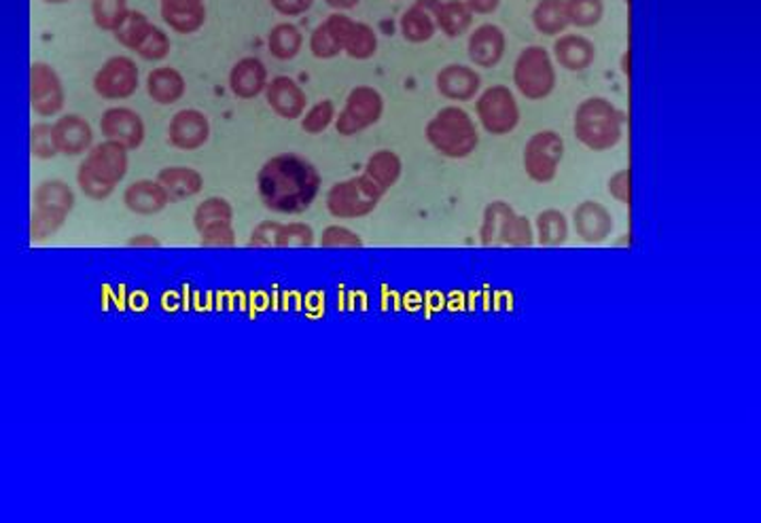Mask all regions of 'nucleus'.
<instances>
[{
    "label": "nucleus",
    "instance_id": "nucleus-25",
    "mask_svg": "<svg viewBox=\"0 0 761 523\" xmlns=\"http://www.w3.org/2000/svg\"><path fill=\"white\" fill-rule=\"evenodd\" d=\"M160 185L166 189L170 204L199 196L204 191V176L192 165H168L158 174Z\"/></svg>",
    "mask_w": 761,
    "mask_h": 523
},
{
    "label": "nucleus",
    "instance_id": "nucleus-5",
    "mask_svg": "<svg viewBox=\"0 0 761 523\" xmlns=\"http://www.w3.org/2000/svg\"><path fill=\"white\" fill-rule=\"evenodd\" d=\"M384 194L364 174L335 183L325 196V208L337 221H355L376 212Z\"/></svg>",
    "mask_w": 761,
    "mask_h": 523
},
{
    "label": "nucleus",
    "instance_id": "nucleus-50",
    "mask_svg": "<svg viewBox=\"0 0 761 523\" xmlns=\"http://www.w3.org/2000/svg\"><path fill=\"white\" fill-rule=\"evenodd\" d=\"M269 4L283 18H299L312 9L314 0H269Z\"/></svg>",
    "mask_w": 761,
    "mask_h": 523
},
{
    "label": "nucleus",
    "instance_id": "nucleus-2",
    "mask_svg": "<svg viewBox=\"0 0 761 523\" xmlns=\"http://www.w3.org/2000/svg\"><path fill=\"white\" fill-rule=\"evenodd\" d=\"M626 113L611 100L592 96L579 102L573 115V133L590 151L602 153L618 147L624 138Z\"/></svg>",
    "mask_w": 761,
    "mask_h": 523
},
{
    "label": "nucleus",
    "instance_id": "nucleus-54",
    "mask_svg": "<svg viewBox=\"0 0 761 523\" xmlns=\"http://www.w3.org/2000/svg\"><path fill=\"white\" fill-rule=\"evenodd\" d=\"M620 70H622V74H624V77H626V79L630 81V74H632V72H630V49H626V51H624V56H622Z\"/></svg>",
    "mask_w": 761,
    "mask_h": 523
},
{
    "label": "nucleus",
    "instance_id": "nucleus-42",
    "mask_svg": "<svg viewBox=\"0 0 761 523\" xmlns=\"http://www.w3.org/2000/svg\"><path fill=\"white\" fill-rule=\"evenodd\" d=\"M31 153L34 160L41 162H49L54 158H58V147H56V138H54V124L47 121H38L33 124L31 128Z\"/></svg>",
    "mask_w": 761,
    "mask_h": 523
},
{
    "label": "nucleus",
    "instance_id": "nucleus-56",
    "mask_svg": "<svg viewBox=\"0 0 761 523\" xmlns=\"http://www.w3.org/2000/svg\"><path fill=\"white\" fill-rule=\"evenodd\" d=\"M624 2H630V0H624Z\"/></svg>",
    "mask_w": 761,
    "mask_h": 523
},
{
    "label": "nucleus",
    "instance_id": "nucleus-28",
    "mask_svg": "<svg viewBox=\"0 0 761 523\" xmlns=\"http://www.w3.org/2000/svg\"><path fill=\"white\" fill-rule=\"evenodd\" d=\"M435 26L448 38H461L473 26V13L464 0H439L433 9Z\"/></svg>",
    "mask_w": 761,
    "mask_h": 523
},
{
    "label": "nucleus",
    "instance_id": "nucleus-52",
    "mask_svg": "<svg viewBox=\"0 0 761 523\" xmlns=\"http://www.w3.org/2000/svg\"><path fill=\"white\" fill-rule=\"evenodd\" d=\"M128 246H132V248H160L162 242H160L155 235L138 233V235H132V237L128 240Z\"/></svg>",
    "mask_w": 761,
    "mask_h": 523
},
{
    "label": "nucleus",
    "instance_id": "nucleus-16",
    "mask_svg": "<svg viewBox=\"0 0 761 523\" xmlns=\"http://www.w3.org/2000/svg\"><path fill=\"white\" fill-rule=\"evenodd\" d=\"M435 88L441 98L450 102H471L482 90V77L473 66H443L435 77Z\"/></svg>",
    "mask_w": 761,
    "mask_h": 523
},
{
    "label": "nucleus",
    "instance_id": "nucleus-41",
    "mask_svg": "<svg viewBox=\"0 0 761 523\" xmlns=\"http://www.w3.org/2000/svg\"><path fill=\"white\" fill-rule=\"evenodd\" d=\"M67 214H60V212L33 208V214H31V237H33V242H45V240L54 237L58 231L67 225Z\"/></svg>",
    "mask_w": 761,
    "mask_h": 523
},
{
    "label": "nucleus",
    "instance_id": "nucleus-20",
    "mask_svg": "<svg viewBox=\"0 0 761 523\" xmlns=\"http://www.w3.org/2000/svg\"><path fill=\"white\" fill-rule=\"evenodd\" d=\"M124 206L138 217H153L166 210L170 206V197L158 178L155 181L140 178V181H134L130 187H126Z\"/></svg>",
    "mask_w": 761,
    "mask_h": 523
},
{
    "label": "nucleus",
    "instance_id": "nucleus-43",
    "mask_svg": "<svg viewBox=\"0 0 761 523\" xmlns=\"http://www.w3.org/2000/svg\"><path fill=\"white\" fill-rule=\"evenodd\" d=\"M321 248H364V237L346 225H330L319 237Z\"/></svg>",
    "mask_w": 761,
    "mask_h": 523
},
{
    "label": "nucleus",
    "instance_id": "nucleus-8",
    "mask_svg": "<svg viewBox=\"0 0 761 523\" xmlns=\"http://www.w3.org/2000/svg\"><path fill=\"white\" fill-rule=\"evenodd\" d=\"M477 121L491 136H507L520 126V106L507 85H491L475 102Z\"/></svg>",
    "mask_w": 761,
    "mask_h": 523
},
{
    "label": "nucleus",
    "instance_id": "nucleus-18",
    "mask_svg": "<svg viewBox=\"0 0 761 523\" xmlns=\"http://www.w3.org/2000/svg\"><path fill=\"white\" fill-rule=\"evenodd\" d=\"M58 153L65 158H81L94 147V130L90 121L77 113L60 115L54 124Z\"/></svg>",
    "mask_w": 761,
    "mask_h": 523
},
{
    "label": "nucleus",
    "instance_id": "nucleus-31",
    "mask_svg": "<svg viewBox=\"0 0 761 523\" xmlns=\"http://www.w3.org/2000/svg\"><path fill=\"white\" fill-rule=\"evenodd\" d=\"M301 49H303V34L291 22L276 24L267 34V51L278 62L296 60L301 54Z\"/></svg>",
    "mask_w": 761,
    "mask_h": 523
},
{
    "label": "nucleus",
    "instance_id": "nucleus-17",
    "mask_svg": "<svg viewBox=\"0 0 761 523\" xmlns=\"http://www.w3.org/2000/svg\"><path fill=\"white\" fill-rule=\"evenodd\" d=\"M507 51V36L497 24H482L469 34L466 56L475 68H497Z\"/></svg>",
    "mask_w": 761,
    "mask_h": 523
},
{
    "label": "nucleus",
    "instance_id": "nucleus-19",
    "mask_svg": "<svg viewBox=\"0 0 761 523\" xmlns=\"http://www.w3.org/2000/svg\"><path fill=\"white\" fill-rule=\"evenodd\" d=\"M160 15L172 33L187 36L204 28L208 11L204 0H160Z\"/></svg>",
    "mask_w": 761,
    "mask_h": 523
},
{
    "label": "nucleus",
    "instance_id": "nucleus-40",
    "mask_svg": "<svg viewBox=\"0 0 761 523\" xmlns=\"http://www.w3.org/2000/svg\"><path fill=\"white\" fill-rule=\"evenodd\" d=\"M316 244V233L308 223H280L276 231L274 248H312Z\"/></svg>",
    "mask_w": 761,
    "mask_h": 523
},
{
    "label": "nucleus",
    "instance_id": "nucleus-38",
    "mask_svg": "<svg viewBox=\"0 0 761 523\" xmlns=\"http://www.w3.org/2000/svg\"><path fill=\"white\" fill-rule=\"evenodd\" d=\"M172 51V40L166 31L153 24V28L140 40V45L134 49V54L145 62H164Z\"/></svg>",
    "mask_w": 761,
    "mask_h": 523
},
{
    "label": "nucleus",
    "instance_id": "nucleus-4",
    "mask_svg": "<svg viewBox=\"0 0 761 523\" xmlns=\"http://www.w3.org/2000/svg\"><path fill=\"white\" fill-rule=\"evenodd\" d=\"M556 65L545 47L530 45L520 51L514 65V85L524 98L530 102L550 98L556 90Z\"/></svg>",
    "mask_w": 761,
    "mask_h": 523
},
{
    "label": "nucleus",
    "instance_id": "nucleus-12",
    "mask_svg": "<svg viewBox=\"0 0 761 523\" xmlns=\"http://www.w3.org/2000/svg\"><path fill=\"white\" fill-rule=\"evenodd\" d=\"M100 131L104 140H115L128 151L142 147L147 138L145 119L130 106H111L100 117Z\"/></svg>",
    "mask_w": 761,
    "mask_h": 523
},
{
    "label": "nucleus",
    "instance_id": "nucleus-21",
    "mask_svg": "<svg viewBox=\"0 0 761 523\" xmlns=\"http://www.w3.org/2000/svg\"><path fill=\"white\" fill-rule=\"evenodd\" d=\"M267 81H269L267 66L255 56H246L238 60L230 70V90L235 98H260L265 92Z\"/></svg>",
    "mask_w": 761,
    "mask_h": 523
},
{
    "label": "nucleus",
    "instance_id": "nucleus-36",
    "mask_svg": "<svg viewBox=\"0 0 761 523\" xmlns=\"http://www.w3.org/2000/svg\"><path fill=\"white\" fill-rule=\"evenodd\" d=\"M335 117H337L335 102L330 98L319 100L316 104L305 108V113L299 117V126L305 133L319 136V133H323V131L332 128Z\"/></svg>",
    "mask_w": 761,
    "mask_h": 523
},
{
    "label": "nucleus",
    "instance_id": "nucleus-39",
    "mask_svg": "<svg viewBox=\"0 0 761 523\" xmlns=\"http://www.w3.org/2000/svg\"><path fill=\"white\" fill-rule=\"evenodd\" d=\"M151 28H153V22L142 11H130L126 22L113 33V36L122 47L134 51Z\"/></svg>",
    "mask_w": 761,
    "mask_h": 523
},
{
    "label": "nucleus",
    "instance_id": "nucleus-55",
    "mask_svg": "<svg viewBox=\"0 0 761 523\" xmlns=\"http://www.w3.org/2000/svg\"><path fill=\"white\" fill-rule=\"evenodd\" d=\"M47 4H67V2H72V0H43Z\"/></svg>",
    "mask_w": 761,
    "mask_h": 523
},
{
    "label": "nucleus",
    "instance_id": "nucleus-44",
    "mask_svg": "<svg viewBox=\"0 0 761 523\" xmlns=\"http://www.w3.org/2000/svg\"><path fill=\"white\" fill-rule=\"evenodd\" d=\"M77 185H79L81 194L88 197V199H92V201H104V199L113 196L115 189H117V187L100 181L99 176L92 174L83 162L79 164V170H77Z\"/></svg>",
    "mask_w": 761,
    "mask_h": 523
},
{
    "label": "nucleus",
    "instance_id": "nucleus-47",
    "mask_svg": "<svg viewBox=\"0 0 761 523\" xmlns=\"http://www.w3.org/2000/svg\"><path fill=\"white\" fill-rule=\"evenodd\" d=\"M532 244H534V228H532L529 217L516 214V219L511 221L509 231H507L505 246H511V248H529Z\"/></svg>",
    "mask_w": 761,
    "mask_h": 523
},
{
    "label": "nucleus",
    "instance_id": "nucleus-3",
    "mask_svg": "<svg viewBox=\"0 0 761 523\" xmlns=\"http://www.w3.org/2000/svg\"><path fill=\"white\" fill-rule=\"evenodd\" d=\"M425 138L446 160H466L480 147V131L471 115L461 106H443L425 128Z\"/></svg>",
    "mask_w": 761,
    "mask_h": 523
},
{
    "label": "nucleus",
    "instance_id": "nucleus-32",
    "mask_svg": "<svg viewBox=\"0 0 761 523\" xmlns=\"http://www.w3.org/2000/svg\"><path fill=\"white\" fill-rule=\"evenodd\" d=\"M532 228H534V242L545 248H558L568 240V219L556 208H547L539 212Z\"/></svg>",
    "mask_w": 761,
    "mask_h": 523
},
{
    "label": "nucleus",
    "instance_id": "nucleus-9",
    "mask_svg": "<svg viewBox=\"0 0 761 523\" xmlns=\"http://www.w3.org/2000/svg\"><path fill=\"white\" fill-rule=\"evenodd\" d=\"M94 92L106 102L132 98L140 88V70L130 56H113L100 66L92 81Z\"/></svg>",
    "mask_w": 761,
    "mask_h": 523
},
{
    "label": "nucleus",
    "instance_id": "nucleus-26",
    "mask_svg": "<svg viewBox=\"0 0 761 523\" xmlns=\"http://www.w3.org/2000/svg\"><path fill=\"white\" fill-rule=\"evenodd\" d=\"M361 174L387 196L403 176V160L393 149H380L367 158Z\"/></svg>",
    "mask_w": 761,
    "mask_h": 523
},
{
    "label": "nucleus",
    "instance_id": "nucleus-14",
    "mask_svg": "<svg viewBox=\"0 0 761 523\" xmlns=\"http://www.w3.org/2000/svg\"><path fill=\"white\" fill-rule=\"evenodd\" d=\"M264 96L272 113L278 115L280 119H287V121L299 119L308 106V96H305L303 88L296 79L285 77V74L267 81Z\"/></svg>",
    "mask_w": 761,
    "mask_h": 523
},
{
    "label": "nucleus",
    "instance_id": "nucleus-27",
    "mask_svg": "<svg viewBox=\"0 0 761 523\" xmlns=\"http://www.w3.org/2000/svg\"><path fill=\"white\" fill-rule=\"evenodd\" d=\"M516 214H518V212H516L507 201H503V199L491 201V204L484 208V214H482L480 244L486 246V248L505 246L507 231H509L511 221L516 219Z\"/></svg>",
    "mask_w": 761,
    "mask_h": 523
},
{
    "label": "nucleus",
    "instance_id": "nucleus-30",
    "mask_svg": "<svg viewBox=\"0 0 761 523\" xmlns=\"http://www.w3.org/2000/svg\"><path fill=\"white\" fill-rule=\"evenodd\" d=\"M532 26L543 36H561L568 31V13L566 0H539L532 9Z\"/></svg>",
    "mask_w": 761,
    "mask_h": 523
},
{
    "label": "nucleus",
    "instance_id": "nucleus-23",
    "mask_svg": "<svg viewBox=\"0 0 761 523\" xmlns=\"http://www.w3.org/2000/svg\"><path fill=\"white\" fill-rule=\"evenodd\" d=\"M147 94L160 106H172L185 98L187 94V79L185 74L174 66H158L147 74L145 81Z\"/></svg>",
    "mask_w": 761,
    "mask_h": 523
},
{
    "label": "nucleus",
    "instance_id": "nucleus-13",
    "mask_svg": "<svg viewBox=\"0 0 761 523\" xmlns=\"http://www.w3.org/2000/svg\"><path fill=\"white\" fill-rule=\"evenodd\" d=\"M83 164L88 165V170L96 174L100 181L117 187L128 174L130 151L115 140H102L85 153Z\"/></svg>",
    "mask_w": 761,
    "mask_h": 523
},
{
    "label": "nucleus",
    "instance_id": "nucleus-34",
    "mask_svg": "<svg viewBox=\"0 0 761 523\" xmlns=\"http://www.w3.org/2000/svg\"><path fill=\"white\" fill-rule=\"evenodd\" d=\"M128 0H92V20L99 31L115 33L130 15Z\"/></svg>",
    "mask_w": 761,
    "mask_h": 523
},
{
    "label": "nucleus",
    "instance_id": "nucleus-11",
    "mask_svg": "<svg viewBox=\"0 0 761 523\" xmlns=\"http://www.w3.org/2000/svg\"><path fill=\"white\" fill-rule=\"evenodd\" d=\"M210 119L198 108H183L172 115L168 124V142L170 147L192 153L199 151L210 140Z\"/></svg>",
    "mask_w": 761,
    "mask_h": 523
},
{
    "label": "nucleus",
    "instance_id": "nucleus-15",
    "mask_svg": "<svg viewBox=\"0 0 761 523\" xmlns=\"http://www.w3.org/2000/svg\"><path fill=\"white\" fill-rule=\"evenodd\" d=\"M573 228L586 244L596 246L611 237L615 223H613V214L609 212L604 204L586 199L573 210Z\"/></svg>",
    "mask_w": 761,
    "mask_h": 523
},
{
    "label": "nucleus",
    "instance_id": "nucleus-6",
    "mask_svg": "<svg viewBox=\"0 0 761 523\" xmlns=\"http://www.w3.org/2000/svg\"><path fill=\"white\" fill-rule=\"evenodd\" d=\"M564 138L554 130L532 133L522 151V165L532 183L550 185L556 181L564 160Z\"/></svg>",
    "mask_w": 761,
    "mask_h": 523
},
{
    "label": "nucleus",
    "instance_id": "nucleus-51",
    "mask_svg": "<svg viewBox=\"0 0 761 523\" xmlns=\"http://www.w3.org/2000/svg\"><path fill=\"white\" fill-rule=\"evenodd\" d=\"M473 15H491L500 7V0H464Z\"/></svg>",
    "mask_w": 761,
    "mask_h": 523
},
{
    "label": "nucleus",
    "instance_id": "nucleus-33",
    "mask_svg": "<svg viewBox=\"0 0 761 523\" xmlns=\"http://www.w3.org/2000/svg\"><path fill=\"white\" fill-rule=\"evenodd\" d=\"M233 206L226 197H206L194 210V228L196 231L208 230L219 223H233Z\"/></svg>",
    "mask_w": 761,
    "mask_h": 523
},
{
    "label": "nucleus",
    "instance_id": "nucleus-35",
    "mask_svg": "<svg viewBox=\"0 0 761 523\" xmlns=\"http://www.w3.org/2000/svg\"><path fill=\"white\" fill-rule=\"evenodd\" d=\"M344 54L357 62L371 60L378 54V33L365 22H355L350 36L344 45Z\"/></svg>",
    "mask_w": 761,
    "mask_h": 523
},
{
    "label": "nucleus",
    "instance_id": "nucleus-7",
    "mask_svg": "<svg viewBox=\"0 0 761 523\" xmlns=\"http://www.w3.org/2000/svg\"><path fill=\"white\" fill-rule=\"evenodd\" d=\"M384 115V98L371 85H357L350 90L344 108L337 113L333 126L344 138L359 136L361 131L373 128Z\"/></svg>",
    "mask_w": 761,
    "mask_h": 523
},
{
    "label": "nucleus",
    "instance_id": "nucleus-10",
    "mask_svg": "<svg viewBox=\"0 0 761 523\" xmlns=\"http://www.w3.org/2000/svg\"><path fill=\"white\" fill-rule=\"evenodd\" d=\"M31 106L43 119L62 115L67 106V90L58 70L47 62L31 66Z\"/></svg>",
    "mask_w": 761,
    "mask_h": 523
},
{
    "label": "nucleus",
    "instance_id": "nucleus-22",
    "mask_svg": "<svg viewBox=\"0 0 761 523\" xmlns=\"http://www.w3.org/2000/svg\"><path fill=\"white\" fill-rule=\"evenodd\" d=\"M552 51L554 62L568 72H584L595 65L596 45L584 34H561Z\"/></svg>",
    "mask_w": 761,
    "mask_h": 523
},
{
    "label": "nucleus",
    "instance_id": "nucleus-37",
    "mask_svg": "<svg viewBox=\"0 0 761 523\" xmlns=\"http://www.w3.org/2000/svg\"><path fill=\"white\" fill-rule=\"evenodd\" d=\"M568 22L575 28H595L604 18V0H566Z\"/></svg>",
    "mask_w": 761,
    "mask_h": 523
},
{
    "label": "nucleus",
    "instance_id": "nucleus-53",
    "mask_svg": "<svg viewBox=\"0 0 761 523\" xmlns=\"http://www.w3.org/2000/svg\"><path fill=\"white\" fill-rule=\"evenodd\" d=\"M327 7H332L333 11H339V13H346V11H353L361 4V0H325Z\"/></svg>",
    "mask_w": 761,
    "mask_h": 523
},
{
    "label": "nucleus",
    "instance_id": "nucleus-46",
    "mask_svg": "<svg viewBox=\"0 0 761 523\" xmlns=\"http://www.w3.org/2000/svg\"><path fill=\"white\" fill-rule=\"evenodd\" d=\"M238 242L233 223H219L208 230L199 231V246L204 248H232Z\"/></svg>",
    "mask_w": 761,
    "mask_h": 523
},
{
    "label": "nucleus",
    "instance_id": "nucleus-24",
    "mask_svg": "<svg viewBox=\"0 0 761 523\" xmlns=\"http://www.w3.org/2000/svg\"><path fill=\"white\" fill-rule=\"evenodd\" d=\"M439 0H416L412 7H407L399 20L401 36L412 45L429 43L437 34L433 9Z\"/></svg>",
    "mask_w": 761,
    "mask_h": 523
},
{
    "label": "nucleus",
    "instance_id": "nucleus-1",
    "mask_svg": "<svg viewBox=\"0 0 761 523\" xmlns=\"http://www.w3.org/2000/svg\"><path fill=\"white\" fill-rule=\"evenodd\" d=\"M323 178L319 167L298 153H280L257 172V194L269 212L303 214L321 194Z\"/></svg>",
    "mask_w": 761,
    "mask_h": 523
},
{
    "label": "nucleus",
    "instance_id": "nucleus-45",
    "mask_svg": "<svg viewBox=\"0 0 761 523\" xmlns=\"http://www.w3.org/2000/svg\"><path fill=\"white\" fill-rule=\"evenodd\" d=\"M308 47H310V54L316 60H333V58H337L342 54L339 45L333 40L332 34H330L327 26L323 22L310 34Z\"/></svg>",
    "mask_w": 761,
    "mask_h": 523
},
{
    "label": "nucleus",
    "instance_id": "nucleus-48",
    "mask_svg": "<svg viewBox=\"0 0 761 523\" xmlns=\"http://www.w3.org/2000/svg\"><path fill=\"white\" fill-rule=\"evenodd\" d=\"M607 191L618 204L630 206L632 204V174L630 167L618 170L609 181H607Z\"/></svg>",
    "mask_w": 761,
    "mask_h": 523
},
{
    "label": "nucleus",
    "instance_id": "nucleus-29",
    "mask_svg": "<svg viewBox=\"0 0 761 523\" xmlns=\"http://www.w3.org/2000/svg\"><path fill=\"white\" fill-rule=\"evenodd\" d=\"M34 208H43V210H51V212H60V214H70L74 210L77 196L72 191V187L62 178H47L43 183L36 185L33 194Z\"/></svg>",
    "mask_w": 761,
    "mask_h": 523
},
{
    "label": "nucleus",
    "instance_id": "nucleus-49",
    "mask_svg": "<svg viewBox=\"0 0 761 523\" xmlns=\"http://www.w3.org/2000/svg\"><path fill=\"white\" fill-rule=\"evenodd\" d=\"M278 225H280L278 221H264V223H260L255 230L251 231L249 248H274Z\"/></svg>",
    "mask_w": 761,
    "mask_h": 523
}]
</instances>
